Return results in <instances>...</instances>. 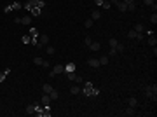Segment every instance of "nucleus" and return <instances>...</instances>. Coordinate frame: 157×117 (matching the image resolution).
<instances>
[{"instance_id": "nucleus-20", "label": "nucleus", "mask_w": 157, "mask_h": 117, "mask_svg": "<svg viewBox=\"0 0 157 117\" xmlns=\"http://www.w3.org/2000/svg\"><path fill=\"white\" fill-rule=\"evenodd\" d=\"M26 114H35V103H31L26 107Z\"/></svg>"}, {"instance_id": "nucleus-12", "label": "nucleus", "mask_w": 157, "mask_h": 117, "mask_svg": "<svg viewBox=\"0 0 157 117\" xmlns=\"http://www.w3.org/2000/svg\"><path fill=\"white\" fill-rule=\"evenodd\" d=\"M148 44H150V46H152V47H154V46H157V39H155V35H154V33H152V35H148V40H147Z\"/></svg>"}, {"instance_id": "nucleus-25", "label": "nucleus", "mask_w": 157, "mask_h": 117, "mask_svg": "<svg viewBox=\"0 0 157 117\" xmlns=\"http://www.w3.org/2000/svg\"><path fill=\"white\" fill-rule=\"evenodd\" d=\"M128 37H129V39H138V31H134V30H131V31L128 33Z\"/></svg>"}, {"instance_id": "nucleus-8", "label": "nucleus", "mask_w": 157, "mask_h": 117, "mask_svg": "<svg viewBox=\"0 0 157 117\" xmlns=\"http://www.w3.org/2000/svg\"><path fill=\"white\" fill-rule=\"evenodd\" d=\"M58 73H63V65H56V67L52 68V72L49 73V77H56Z\"/></svg>"}, {"instance_id": "nucleus-18", "label": "nucleus", "mask_w": 157, "mask_h": 117, "mask_svg": "<svg viewBox=\"0 0 157 117\" xmlns=\"http://www.w3.org/2000/svg\"><path fill=\"white\" fill-rule=\"evenodd\" d=\"M10 73V68H5L4 70V72H2V73H0V82H2V80H4V79L7 77V75H9Z\"/></svg>"}, {"instance_id": "nucleus-19", "label": "nucleus", "mask_w": 157, "mask_h": 117, "mask_svg": "<svg viewBox=\"0 0 157 117\" xmlns=\"http://www.w3.org/2000/svg\"><path fill=\"white\" fill-rule=\"evenodd\" d=\"M143 28H145V26H143V25H140V23H138V25H134V31H138V33H143Z\"/></svg>"}, {"instance_id": "nucleus-7", "label": "nucleus", "mask_w": 157, "mask_h": 117, "mask_svg": "<svg viewBox=\"0 0 157 117\" xmlns=\"http://www.w3.org/2000/svg\"><path fill=\"white\" fill-rule=\"evenodd\" d=\"M66 75H68V80H73V82H77V84H80V82H82V77H80V75H77L75 72L66 73Z\"/></svg>"}, {"instance_id": "nucleus-4", "label": "nucleus", "mask_w": 157, "mask_h": 117, "mask_svg": "<svg viewBox=\"0 0 157 117\" xmlns=\"http://www.w3.org/2000/svg\"><path fill=\"white\" fill-rule=\"evenodd\" d=\"M47 44H49V35H46V33H44V35H42V37H40L39 39V44H37V47H44V46H47Z\"/></svg>"}, {"instance_id": "nucleus-32", "label": "nucleus", "mask_w": 157, "mask_h": 117, "mask_svg": "<svg viewBox=\"0 0 157 117\" xmlns=\"http://www.w3.org/2000/svg\"><path fill=\"white\" fill-rule=\"evenodd\" d=\"M44 61H46V59H42V58H33V63H35V65H44Z\"/></svg>"}, {"instance_id": "nucleus-21", "label": "nucleus", "mask_w": 157, "mask_h": 117, "mask_svg": "<svg viewBox=\"0 0 157 117\" xmlns=\"http://www.w3.org/2000/svg\"><path fill=\"white\" fill-rule=\"evenodd\" d=\"M30 37H31V39H37V37H39V31L35 28H30Z\"/></svg>"}, {"instance_id": "nucleus-31", "label": "nucleus", "mask_w": 157, "mask_h": 117, "mask_svg": "<svg viewBox=\"0 0 157 117\" xmlns=\"http://www.w3.org/2000/svg\"><path fill=\"white\" fill-rule=\"evenodd\" d=\"M93 23H94V21H93L91 18H89V19H86V23H84V26H86V28H91V26H93Z\"/></svg>"}, {"instance_id": "nucleus-15", "label": "nucleus", "mask_w": 157, "mask_h": 117, "mask_svg": "<svg viewBox=\"0 0 157 117\" xmlns=\"http://www.w3.org/2000/svg\"><path fill=\"white\" fill-rule=\"evenodd\" d=\"M115 51H117V54H120V52H124V44H120V42H117V46H115Z\"/></svg>"}, {"instance_id": "nucleus-22", "label": "nucleus", "mask_w": 157, "mask_h": 117, "mask_svg": "<svg viewBox=\"0 0 157 117\" xmlns=\"http://www.w3.org/2000/svg\"><path fill=\"white\" fill-rule=\"evenodd\" d=\"M42 89H44V93H47V94H49L51 91H52V86H51V84H44Z\"/></svg>"}, {"instance_id": "nucleus-36", "label": "nucleus", "mask_w": 157, "mask_h": 117, "mask_svg": "<svg viewBox=\"0 0 157 117\" xmlns=\"http://www.w3.org/2000/svg\"><path fill=\"white\" fill-rule=\"evenodd\" d=\"M115 54H117V51L114 47H110V54H108V56H115Z\"/></svg>"}, {"instance_id": "nucleus-9", "label": "nucleus", "mask_w": 157, "mask_h": 117, "mask_svg": "<svg viewBox=\"0 0 157 117\" xmlns=\"http://www.w3.org/2000/svg\"><path fill=\"white\" fill-rule=\"evenodd\" d=\"M89 67H93V68H98L99 67V59H96V58H89Z\"/></svg>"}, {"instance_id": "nucleus-29", "label": "nucleus", "mask_w": 157, "mask_h": 117, "mask_svg": "<svg viewBox=\"0 0 157 117\" xmlns=\"http://www.w3.org/2000/svg\"><path fill=\"white\" fill-rule=\"evenodd\" d=\"M70 91H72V94H78V93H80V88H78V86H72Z\"/></svg>"}, {"instance_id": "nucleus-23", "label": "nucleus", "mask_w": 157, "mask_h": 117, "mask_svg": "<svg viewBox=\"0 0 157 117\" xmlns=\"http://www.w3.org/2000/svg\"><path fill=\"white\" fill-rule=\"evenodd\" d=\"M101 7H103V9H110V7H112V2H110V0H103Z\"/></svg>"}, {"instance_id": "nucleus-33", "label": "nucleus", "mask_w": 157, "mask_h": 117, "mask_svg": "<svg viewBox=\"0 0 157 117\" xmlns=\"http://www.w3.org/2000/svg\"><path fill=\"white\" fill-rule=\"evenodd\" d=\"M117 42H119V40H115V39H110V42H108V44H110V47H115V46H117Z\"/></svg>"}, {"instance_id": "nucleus-30", "label": "nucleus", "mask_w": 157, "mask_h": 117, "mask_svg": "<svg viewBox=\"0 0 157 117\" xmlns=\"http://www.w3.org/2000/svg\"><path fill=\"white\" fill-rule=\"evenodd\" d=\"M49 96H51V100H56V98H58V91H56V89H52V91L49 93Z\"/></svg>"}, {"instance_id": "nucleus-35", "label": "nucleus", "mask_w": 157, "mask_h": 117, "mask_svg": "<svg viewBox=\"0 0 157 117\" xmlns=\"http://www.w3.org/2000/svg\"><path fill=\"white\" fill-rule=\"evenodd\" d=\"M150 21L155 25V23H157V14H152V16H150Z\"/></svg>"}, {"instance_id": "nucleus-10", "label": "nucleus", "mask_w": 157, "mask_h": 117, "mask_svg": "<svg viewBox=\"0 0 157 117\" xmlns=\"http://www.w3.org/2000/svg\"><path fill=\"white\" fill-rule=\"evenodd\" d=\"M134 114H136V108H134V107H128L126 110H124V115H128V117L134 115Z\"/></svg>"}, {"instance_id": "nucleus-13", "label": "nucleus", "mask_w": 157, "mask_h": 117, "mask_svg": "<svg viewBox=\"0 0 157 117\" xmlns=\"http://www.w3.org/2000/svg\"><path fill=\"white\" fill-rule=\"evenodd\" d=\"M30 23H31V16H23V18H21V25H26V26H28Z\"/></svg>"}, {"instance_id": "nucleus-2", "label": "nucleus", "mask_w": 157, "mask_h": 117, "mask_svg": "<svg viewBox=\"0 0 157 117\" xmlns=\"http://www.w3.org/2000/svg\"><path fill=\"white\" fill-rule=\"evenodd\" d=\"M44 5H46V2H44V0H28L23 7H25V9H28V10L30 9H40V10H42Z\"/></svg>"}, {"instance_id": "nucleus-34", "label": "nucleus", "mask_w": 157, "mask_h": 117, "mask_svg": "<svg viewBox=\"0 0 157 117\" xmlns=\"http://www.w3.org/2000/svg\"><path fill=\"white\" fill-rule=\"evenodd\" d=\"M91 42H93V40H91V37H86V39H84V44H86V46H91Z\"/></svg>"}, {"instance_id": "nucleus-1", "label": "nucleus", "mask_w": 157, "mask_h": 117, "mask_svg": "<svg viewBox=\"0 0 157 117\" xmlns=\"http://www.w3.org/2000/svg\"><path fill=\"white\" fill-rule=\"evenodd\" d=\"M80 91L84 93V96H98L99 94L98 89L93 88V82H86V84H84V89H80Z\"/></svg>"}, {"instance_id": "nucleus-11", "label": "nucleus", "mask_w": 157, "mask_h": 117, "mask_svg": "<svg viewBox=\"0 0 157 117\" xmlns=\"http://www.w3.org/2000/svg\"><path fill=\"white\" fill-rule=\"evenodd\" d=\"M40 101H42V105H46V107H49V103H51V96H49V94H47V93H46V94L42 96V100H40Z\"/></svg>"}, {"instance_id": "nucleus-16", "label": "nucleus", "mask_w": 157, "mask_h": 117, "mask_svg": "<svg viewBox=\"0 0 157 117\" xmlns=\"http://www.w3.org/2000/svg\"><path fill=\"white\" fill-rule=\"evenodd\" d=\"M99 18H101V14H99L98 10H93V12H91V19H93V21L99 19Z\"/></svg>"}, {"instance_id": "nucleus-14", "label": "nucleus", "mask_w": 157, "mask_h": 117, "mask_svg": "<svg viewBox=\"0 0 157 117\" xmlns=\"http://www.w3.org/2000/svg\"><path fill=\"white\" fill-rule=\"evenodd\" d=\"M99 47H101V44H99V42H91V46H89L91 51H99Z\"/></svg>"}, {"instance_id": "nucleus-40", "label": "nucleus", "mask_w": 157, "mask_h": 117, "mask_svg": "<svg viewBox=\"0 0 157 117\" xmlns=\"http://www.w3.org/2000/svg\"><path fill=\"white\" fill-rule=\"evenodd\" d=\"M122 2H124V4H133L134 0H122Z\"/></svg>"}, {"instance_id": "nucleus-3", "label": "nucleus", "mask_w": 157, "mask_h": 117, "mask_svg": "<svg viewBox=\"0 0 157 117\" xmlns=\"http://www.w3.org/2000/svg\"><path fill=\"white\" fill-rule=\"evenodd\" d=\"M143 93H145V96H147L148 100H154V101L157 100V86H155V84L147 86V88L143 89Z\"/></svg>"}, {"instance_id": "nucleus-26", "label": "nucleus", "mask_w": 157, "mask_h": 117, "mask_svg": "<svg viewBox=\"0 0 157 117\" xmlns=\"http://www.w3.org/2000/svg\"><path fill=\"white\" fill-rule=\"evenodd\" d=\"M128 10L129 12H134V10H136V4H134V2H133V4H128Z\"/></svg>"}, {"instance_id": "nucleus-28", "label": "nucleus", "mask_w": 157, "mask_h": 117, "mask_svg": "<svg viewBox=\"0 0 157 117\" xmlns=\"http://www.w3.org/2000/svg\"><path fill=\"white\" fill-rule=\"evenodd\" d=\"M99 65H108V56H101L99 58Z\"/></svg>"}, {"instance_id": "nucleus-24", "label": "nucleus", "mask_w": 157, "mask_h": 117, "mask_svg": "<svg viewBox=\"0 0 157 117\" xmlns=\"http://www.w3.org/2000/svg\"><path fill=\"white\" fill-rule=\"evenodd\" d=\"M23 44H31V37H30V35H23Z\"/></svg>"}, {"instance_id": "nucleus-27", "label": "nucleus", "mask_w": 157, "mask_h": 117, "mask_svg": "<svg viewBox=\"0 0 157 117\" xmlns=\"http://www.w3.org/2000/svg\"><path fill=\"white\" fill-rule=\"evenodd\" d=\"M46 52H47V54H54V52H56V49L52 47V46H47V47H46Z\"/></svg>"}, {"instance_id": "nucleus-39", "label": "nucleus", "mask_w": 157, "mask_h": 117, "mask_svg": "<svg viewBox=\"0 0 157 117\" xmlns=\"http://www.w3.org/2000/svg\"><path fill=\"white\" fill-rule=\"evenodd\" d=\"M94 4H96V5H101V4H103V0H94Z\"/></svg>"}, {"instance_id": "nucleus-17", "label": "nucleus", "mask_w": 157, "mask_h": 117, "mask_svg": "<svg viewBox=\"0 0 157 117\" xmlns=\"http://www.w3.org/2000/svg\"><path fill=\"white\" fill-rule=\"evenodd\" d=\"M128 101H129V107H138V100L136 98H128Z\"/></svg>"}, {"instance_id": "nucleus-6", "label": "nucleus", "mask_w": 157, "mask_h": 117, "mask_svg": "<svg viewBox=\"0 0 157 117\" xmlns=\"http://www.w3.org/2000/svg\"><path fill=\"white\" fill-rule=\"evenodd\" d=\"M21 7H23V4H19V2H14L12 5H7V7H5V12H10V10H19Z\"/></svg>"}, {"instance_id": "nucleus-37", "label": "nucleus", "mask_w": 157, "mask_h": 117, "mask_svg": "<svg viewBox=\"0 0 157 117\" xmlns=\"http://www.w3.org/2000/svg\"><path fill=\"white\" fill-rule=\"evenodd\" d=\"M143 2H145L147 5H152V4H155V0H143Z\"/></svg>"}, {"instance_id": "nucleus-38", "label": "nucleus", "mask_w": 157, "mask_h": 117, "mask_svg": "<svg viewBox=\"0 0 157 117\" xmlns=\"http://www.w3.org/2000/svg\"><path fill=\"white\" fill-rule=\"evenodd\" d=\"M14 23H18V25H21V18L18 16V18H14Z\"/></svg>"}, {"instance_id": "nucleus-5", "label": "nucleus", "mask_w": 157, "mask_h": 117, "mask_svg": "<svg viewBox=\"0 0 157 117\" xmlns=\"http://www.w3.org/2000/svg\"><path fill=\"white\" fill-rule=\"evenodd\" d=\"M75 68H77V65H75L73 61H70L68 65L63 67V72H65V73H72V72H75Z\"/></svg>"}]
</instances>
